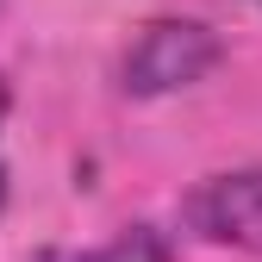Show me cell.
<instances>
[{"instance_id": "cell-1", "label": "cell", "mask_w": 262, "mask_h": 262, "mask_svg": "<svg viewBox=\"0 0 262 262\" xmlns=\"http://www.w3.org/2000/svg\"><path fill=\"white\" fill-rule=\"evenodd\" d=\"M219 31L200 19H150L138 38H131L125 62H119V88L131 100H162V94H181L193 81H206L219 69Z\"/></svg>"}, {"instance_id": "cell-2", "label": "cell", "mask_w": 262, "mask_h": 262, "mask_svg": "<svg viewBox=\"0 0 262 262\" xmlns=\"http://www.w3.org/2000/svg\"><path fill=\"white\" fill-rule=\"evenodd\" d=\"M181 219H187V231L200 237V244L262 256V162H256V169L206 175L181 200Z\"/></svg>"}, {"instance_id": "cell-3", "label": "cell", "mask_w": 262, "mask_h": 262, "mask_svg": "<svg viewBox=\"0 0 262 262\" xmlns=\"http://www.w3.org/2000/svg\"><path fill=\"white\" fill-rule=\"evenodd\" d=\"M31 262H175V244L156 225H125L106 244H50Z\"/></svg>"}, {"instance_id": "cell-4", "label": "cell", "mask_w": 262, "mask_h": 262, "mask_svg": "<svg viewBox=\"0 0 262 262\" xmlns=\"http://www.w3.org/2000/svg\"><path fill=\"white\" fill-rule=\"evenodd\" d=\"M0 119H7V81H0ZM0 206H7V169H0Z\"/></svg>"}]
</instances>
